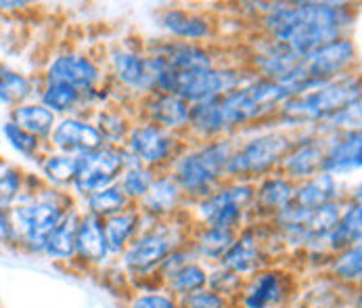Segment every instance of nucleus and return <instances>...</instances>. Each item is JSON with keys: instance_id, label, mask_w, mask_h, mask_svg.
Masks as SVG:
<instances>
[{"instance_id": "nucleus-29", "label": "nucleus", "mask_w": 362, "mask_h": 308, "mask_svg": "<svg viewBox=\"0 0 362 308\" xmlns=\"http://www.w3.org/2000/svg\"><path fill=\"white\" fill-rule=\"evenodd\" d=\"M36 101L42 103L57 118L65 115H86V95L67 84L40 82Z\"/></svg>"}, {"instance_id": "nucleus-24", "label": "nucleus", "mask_w": 362, "mask_h": 308, "mask_svg": "<svg viewBox=\"0 0 362 308\" xmlns=\"http://www.w3.org/2000/svg\"><path fill=\"white\" fill-rule=\"evenodd\" d=\"M296 183L285 178L281 172H272L254 183L252 220H270L281 207L293 202Z\"/></svg>"}, {"instance_id": "nucleus-13", "label": "nucleus", "mask_w": 362, "mask_h": 308, "mask_svg": "<svg viewBox=\"0 0 362 308\" xmlns=\"http://www.w3.org/2000/svg\"><path fill=\"white\" fill-rule=\"evenodd\" d=\"M296 296L293 275L279 266L270 264L245 279V285L235 300L237 308H285Z\"/></svg>"}, {"instance_id": "nucleus-23", "label": "nucleus", "mask_w": 362, "mask_h": 308, "mask_svg": "<svg viewBox=\"0 0 362 308\" xmlns=\"http://www.w3.org/2000/svg\"><path fill=\"white\" fill-rule=\"evenodd\" d=\"M145 51L161 55L170 63V67L178 74L202 72V69H209V67L218 65L211 49L206 45H197V42L157 40L153 45L145 47Z\"/></svg>"}, {"instance_id": "nucleus-16", "label": "nucleus", "mask_w": 362, "mask_h": 308, "mask_svg": "<svg viewBox=\"0 0 362 308\" xmlns=\"http://www.w3.org/2000/svg\"><path fill=\"white\" fill-rule=\"evenodd\" d=\"M103 145V137L95 128L93 120L86 115L57 118V124L47 141L49 149L59 152V154L74 155V157H82Z\"/></svg>"}, {"instance_id": "nucleus-37", "label": "nucleus", "mask_w": 362, "mask_h": 308, "mask_svg": "<svg viewBox=\"0 0 362 308\" xmlns=\"http://www.w3.org/2000/svg\"><path fill=\"white\" fill-rule=\"evenodd\" d=\"M126 152V149H124ZM156 170L139 164L132 155L126 152V166H124V172L117 181L119 189L124 191V195L128 198L130 204H136L145 198V193L149 191L153 178H156Z\"/></svg>"}, {"instance_id": "nucleus-20", "label": "nucleus", "mask_w": 362, "mask_h": 308, "mask_svg": "<svg viewBox=\"0 0 362 308\" xmlns=\"http://www.w3.org/2000/svg\"><path fill=\"white\" fill-rule=\"evenodd\" d=\"M322 154H325L322 139H318L312 132H296L293 145L281 159L276 172H281L291 183H302L320 172Z\"/></svg>"}, {"instance_id": "nucleus-38", "label": "nucleus", "mask_w": 362, "mask_h": 308, "mask_svg": "<svg viewBox=\"0 0 362 308\" xmlns=\"http://www.w3.org/2000/svg\"><path fill=\"white\" fill-rule=\"evenodd\" d=\"M130 202H128V198L124 195V191L119 189V185L115 183V185H111V187H105L101 191H97V193H90V195H86L84 200H80V210L82 212H86V214H90V216H95V218H99V220H105V218H109V216H113V214H119L122 210H126V207H130Z\"/></svg>"}, {"instance_id": "nucleus-43", "label": "nucleus", "mask_w": 362, "mask_h": 308, "mask_svg": "<svg viewBox=\"0 0 362 308\" xmlns=\"http://www.w3.org/2000/svg\"><path fill=\"white\" fill-rule=\"evenodd\" d=\"M178 308H237L235 302L222 298L220 294L211 292V290H199L191 296H185L178 300Z\"/></svg>"}, {"instance_id": "nucleus-41", "label": "nucleus", "mask_w": 362, "mask_h": 308, "mask_svg": "<svg viewBox=\"0 0 362 308\" xmlns=\"http://www.w3.org/2000/svg\"><path fill=\"white\" fill-rule=\"evenodd\" d=\"M243 285H245V279L239 277L237 273H233V270H228V268H224V266H220V264H218V266H209L207 290L220 294L222 298L235 302V300L239 298Z\"/></svg>"}, {"instance_id": "nucleus-45", "label": "nucleus", "mask_w": 362, "mask_h": 308, "mask_svg": "<svg viewBox=\"0 0 362 308\" xmlns=\"http://www.w3.org/2000/svg\"><path fill=\"white\" fill-rule=\"evenodd\" d=\"M17 233L8 212H0V250H17Z\"/></svg>"}, {"instance_id": "nucleus-19", "label": "nucleus", "mask_w": 362, "mask_h": 308, "mask_svg": "<svg viewBox=\"0 0 362 308\" xmlns=\"http://www.w3.org/2000/svg\"><path fill=\"white\" fill-rule=\"evenodd\" d=\"M157 25L172 38L182 42L204 45L214 36V21L204 11H191L180 6H168L157 11Z\"/></svg>"}, {"instance_id": "nucleus-40", "label": "nucleus", "mask_w": 362, "mask_h": 308, "mask_svg": "<svg viewBox=\"0 0 362 308\" xmlns=\"http://www.w3.org/2000/svg\"><path fill=\"white\" fill-rule=\"evenodd\" d=\"M25 170L4 159L0 166V212H11L25 187Z\"/></svg>"}, {"instance_id": "nucleus-2", "label": "nucleus", "mask_w": 362, "mask_h": 308, "mask_svg": "<svg viewBox=\"0 0 362 308\" xmlns=\"http://www.w3.org/2000/svg\"><path fill=\"white\" fill-rule=\"evenodd\" d=\"M74 207H78V202L71 193L47 187L38 174H25L23 193L8 212L19 241L17 250L30 256H42L49 233Z\"/></svg>"}, {"instance_id": "nucleus-7", "label": "nucleus", "mask_w": 362, "mask_h": 308, "mask_svg": "<svg viewBox=\"0 0 362 308\" xmlns=\"http://www.w3.org/2000/svg\"><path fill=\"white\" fill-rule=\"evenodd\" d=\"M293 137L296 132L272 126L252 132V137L241 143L235 141V149L224 170V181L258 183L259 178L276 172L281 159L293 145Z\"/></svg>"}, {"instance_id": "nucleus-25", "label": "nucleus", "mask_w": 362, "mask_h": 308, "mask_svg": "<svg viewBox=\"0 0 362 308\" xmlns=\"http://www.w3.org/2000/svg\"><path fill=\"white\" fill-rule=\"evenodd\" d=\"M237 233L214 229V227H193L189 235V250L193 252L195 260L204 262L206 266H218L228 248L233 246Z\"/></svg>"}, {"instance_id": "nucleus-27", "label": "nucleus", "mask_w": 362, "mask_h": 308, "mask_svg": "<svg viewBox=\"0 0 362 308\" xmlns=\"http://www.w3.org/2000/svg\"><path fill=\"white\" fill-rule=\"evenodd\" d=\"M141 229H143V214L139 212V207L134 204L122 210L119 214L105 218V239H107V248H109V254L113 260L122 256V252L139 235Z\"/></svg>"}, {"instance_id": "nucleus-42", "label": "nucleus", "mask_w": 362, "mask_h": 308, "mask_svg": "<svg viewBox=\"0 0 362 308\" xmlns=\"http://www.w3.org/2000/svg\"><path fill=\"white\" fill-rule=\"evenodd\" d=\"M128 308H178V300L163 287H147L128 296Z\"/></svg>"}, {"instance_id": "nucleus-30", "label": "nucleus", "mask_w": 362, "mask_h": 308, "mask_svg": "<svg viewBox=\"0 0 362 308\" xmlns=\"http://www.w3.org/2000/svg\"><path fill=\"white\" fill-rule=\"evenodd\" d=\"M38 178L57 191H71L76 172H78V157L67 154H59L47 147V152L38 157Z\"/></svg>"}, {"instance_id": "nucleus-18", "label": "nucleus", "mask_w": 362, "mask_h": 308, "mask_svg": "<svg viewBox=\"0 0 362 308\" xmlns=\"http://www.w3.org/2000/svg\"><path fill=\"white\" fill-rule=\"evenodd\" d=\"M111 254L105 239L103 220L80 210L78 229H76V258L71 268L80 270H103L111 264Z\"/></svg>"}, {"instance_id": "nucleus-10", "label": "nucleus", "mask_w": 362, "mask_h": 308, "mask_svg": "<svg viewBox=\"0 0 362 308\" xmlns=\"http://www.w3.org/2000/svg\"><path fill=\"white\" fill-rule=\"evenodd\" d=\"M252 78H254V74L247 67L214 65L209 69H202V72L178 74L174 95L185 99L189 105L211 101V99H220V97L237 91Z\"/></svg>"}, {"instance_id": "nucleus-33", "label": "nucleus", "mask_w": 362, "mask_h": 308, "mask_svg": "<svg viewBox=\"0 0 362 308\" xmlns=\"http://www.w3.org/2000/svg\"><path fill=\"white\" fill-rule=\"evenodd\" d=\"M38 86H40V78L28 76L25 72L0 61V93L6 101V107L36 99Z\"/></svg>"}, {"instance_id": "nucleus-39", "label": "nucleus", "mask_w": 362, "mask_h": 308, "mask_svg": "<svg viewBox=\"0 0 362 308\" xmlns=\"http://www.w3.org/2000/svg\"><path fill=\"white\" fill-rule=\"evenodd\" d=\"M0 132H2V139L6 141V145L15 152L17 155H21L23 159H30V161H38V157L47 152V143L36 139L34 135L25 132L23 128H19L17 124H13L11 120H6L2 126H0Z\"/></svg>"}, {"instance_id": "nucleus-28", "label": "nucleus", "mask_w": 362, "mask_h": 308, "mask_svg": "<svg viewBox=\"0 0 362 308\" xmlns=\"http://www.w3.org/2000/svg\"><path fill=\"white\" fill-rule=\"evenodd\" d=\"M348 193H344V185L341 181L318 172L316 176L306 178L302 183H296V191H293V204L302 205L306 210H314L318 205L329 204V202H337V200H346Z\"/></svg>"}, {"instance_id": "nucleus-15", "label": "nucleus", "mask_w": 362, "mask_h": 308, "mask_svg": "<svg viewBox=\"0 0 362 308\" xmlns=\"http://www.w3.org/2000/svg\"><path fill=\"white\" fill-rule=\"evenodd\" d=\"M111 78L124 89L139 97V101L153 91V80L147 69V52L145 49H132L128 45H119L107 57Z\"/></svg>"}, {"instance_id": "nucleus-48", "label": "nucleus", "mask_w": 362, "mask_h": 308, "mask_svg": "<svg viewBox=\"0 0 362 308\" xmlns=\"http://www.w3.org/2000/svg\"><path fill=\"white\" fill-rule=\"evenodd\" d=\"M0 55H2V42H0ZM2 61V59H0Z\"/></svg>"}, {"instance_id": "nucleus-22", "label": "nucleus", "mask_w": 362, "mask_h": 308, "mask_svg": "<svg viewBox=\"0 0 362 308\" xmlns=\"http://www.w3.org/2000/svg\"><path fill=\"white\" fill-rule=\"evenodd\" d=\"M185 204H189V202L185 200L178 183L172 178V174L168 170H163V172H157L145 198L134 205L149 220H170L182 212L180 207Z\"/></svg>"}, {"instance_id": "nucleus-34", "label": "nucleus", "mask_w": 362, "mask_h": 308, "mask_svg": "<svg viewBox=\"0 0 362 308\" xmlns=\"http://www.w3.org/2000/svg\"><path fill=\"white\" fill-rule=\"evenodd\" d=\"M207 275H209V266H206L199 260H191L187 264H182L178 270H174L168 279L161 281V287L172 294L176 300L191 296L199 290L207 287Z\"/></svg>"}, {"instance_id": "nucleus-12", "label": "nucleus", "mask_w": 362, "mask_h": 308, "mask_svg": "<svg viewBox=\"0 0 362 308\" xmlns=\"http://www.w3.org/2000/svg\"><path fill=\"white\" fill-rule=\"evenodd\" d=\"M126 166L124 147L103 145L90 154L78 157V172L71 185L74 200H84L90 193H97L105 187H111L119 181Z\"/></svg>"}, {"instance_id": "nucleus-5", "label": "nucleus", "mask_w": 362, "mask_h": 308, "mask_svg": "<svg viewBox=\"0 0 362 308\" xmlns=\"http://www.w3.org/2000/svg\"><path fill=\"white\" fill-rule=\"evenodd\" d=\"M356 101H361V78L348 74L304 95L289 97L272 122L289 132H308L339 109Z\"/></svg>"}, {"instance_id": "nucleus-46", "label": "nucleus", "mask_w": 362, "mask_h": 308, "mask_svg": "<svg viewBox=\"0 0 362 308\" xmlns=\"http://www.w3.org/2000/svg\"><path fill=\"white\" fill-rule=\"evenodd\" d=\"M28 6H32V4L23 2V0H0V13H19Z\"/></svg>"}, {"instance_id": "nucleus-36", "label": "nucleus", "mask_w": 362, "mask_h": 308, "mask_svg": "<svg viewBox=\"0 0 362 308\" xmlns=\"http://www.w3.org/2000/svg\"><path fill=\"white\" fill-rule=\"evenodd\" d=\"M93 124L103 137L105 145L122 147L132 126V120L124 113L122 107H111L105 103L103 107H97L93 111Z\"/></svg>"}, {"instance_id": "nucleus-8", "label": "nucleus", "mask_w": 362, "mask_h": 308, "mask_svg": "<svg viewBox=\"0 0 362 308\" xmlns=\"http://www.w3.org/2000/svg\"><path fill=\"white\" fill-rule=\"evenodd\" d=\"M254 183L224 181L189 212L193 227H214L239 233L252 220Z\"/></svg>"}, {"instance_id": "nucleus-26", "label": "nucleus", "mask_w": 362, "mask_h": 308, "mask_svg": "<svg viewBox=\"0 0 362 308\" xmlns=\"http://www.w3.org/2000/svg\"><path fill=\"white\" fill-rule=\"evenodd\" d=\"M78 218H80V207H74L65 214V218L49 233V237L45 241L42 258L51 260L54 264L67 266V268L74 266Z\"/></svg>"}, {"instance_id": "nucleus-4", "label": "nucleus", "mask_w": 362, "mask_h": 308, "mask_svg": "<svg viewBox=\"0 0 362 308\" xmlns=\"http://www.w3.org/2000/svg\"><path fill=\"white\" fill-rule=\"evenodd\" d=\"M235 149L233 137H220L185 145V149L168 166L187 202L195 204L224 183V170Z\"/></svg>"}, {"instance_id": "nucleus-11", "label": "nucleus", "mask_w": 362, "mask_h": 308, "mask_svg": "<svg viewBox=\"0 0 362 308\" xmlns=\"http://www.w3.org/2000/svg\"><path fill=\"white\" fill-rule=\"evenodd\" d=\"M356 65H358V51L350 36L335 38L318 49H314L302 61L306 93L318 89V86H325L341 76L352 74Z\"/></svg>"}, {"instance_id": "nucleus-6", "label": "nucleus", "mask_w": 362, "mask_h": 308, "mask_svg": "<svg viewBox=\"0 0 362 308\" xmlns=\"http://www.w3.org/2000/svg\"><path fill=\"white\" fill-rule=\"evenodd\" d=\"M291 97L289 89L254 76L237 91L218 99V111L226 137H237L241 130L259 126L266 120H274L281 105Z\"/></svg>"}, {"instance_id": "nucleus-35", "label": "nucleus", "mask_w": 362, "mask_h": 308, "mask_svg": "<svg viewBox=\"0 0 362 308\" xmlns=\"http://www.w3.org/2000/svg\"><path fill=\"white\" fill-rule=\"evenodd\" d=\"M327 277L346 287H358L362 277V246H352L341 252L329 254L325 264Z\"/></svg>"}, {"instance_id": "nucleus-32", "label": "nucleus", "mask_w": 362, "mask_h": 308, "mask_svg": "<svg viewBox=\"0 0 362 308\" xmlns=\"http://www.w3.org/2000/svg\"><path fill=\"white\" fill-rule=\"evenodd\" d=\"M362 241V204L344 200L341 216L327 237V252L335 254Z\"/></svg>"}, {"instance_id": "nucleus-3", "label": "nucleus", "mask_w": 362, "mask_h": 308, "mask_svg": "<svg viewBox=\"0 0 362 308\" xmlns=\"http://www.w3.org/2000/svg\"><path fill=\"white\" fill-rule=\"evenodd\" d=\"M187 216L189 212H180L170 220H149L143 216V229L117 258V264L126 273L130 287H161L156 279L159 264L172 250L187 246L189 241L193 222H185Z\"/></svg>"}, {"instance_id": "nucleus-44", "label": "nucleus", "mask_w": 362, "mask_h": 308, "mask_svg": "<svg viewBox=\"0 0 362 308\" xmlns=\"http://www.w3.org/2000/svg\"><path fill=\"white\" fill-rule=\"evenodd\" d=\"M191 260H195V256H193V252L189 250V246H180V248L172 250L168 256L163 258V262H161V264H159V268H157V273H156L157 283L161 285V281H163V279H168L174 270H178L182 264H187V262H191Z\"/></svg>"}, {"instance_id": "nucleus-1", "label": "nucleus", "mask_w": 362, "mask_h": 308, "mask_svg": "<svg viewBox=\"0 0 362 308\" xmlns=\"http://www.w3.org/2000/svg\"><path fill=\"white\" fill-rule=\"evenodd\" d=\"M262 34L287 45L302 59L314 49L348 36L354 25V8L346 2H264Z\"/></svg>"}, {"instance_id": "nucleus-9", "label": "nucleus", "mask_w": 362, "mask_h": 308, "mask_svg": "<svg viewBox=\"0 0 362 308\" xmlns=\"http://www.w3.org/2000/svg\"><path fill=\"white\" fill-rule=\"evenodd\" d=\"M185 141H187V137H182V135L168 132L156 124L141 120V122H132L122 147L139 164H143L156 172H163L174 161V157L185 149V145H187Z\"/></svg>"}, {"instance_id": "nucleus-17", "label": "nucleus", "mask_w": 362, "mask_h": 308, "mask_svg": "<svg viewBox=\"0 0 362 308\" xmlns=\"http://www.w3.org/2000/svg\"><path fill=\"white\" fill-rule=\"evenodd\" d=\"M325 154L320 172L337 181L358 174L362 166V135L361 130H346L322 139Z\"/></svg>"}, {"instance_id": "nucleus-31", "label": "nucleus", "mask_w": 362, "mask_h": 308, "mask_svg": "<svg viewBox=\"0 0 362 308\" xmlns=\"http://www.w3.org/2000/svg\"><path fill=\"white\" fill-rule=\"evenodd\" d=\"M8 120L13 124H17L19 128H23L25 132L34 135L36 139L45 141V143L49 141L52 128L57 124V115L36 99L17 103V105L8 107Z\"/></svg>"}, {"instance_id": "nucleus-47", "label": "nucleus", "mask_w": 362, "mask_h": 308, "mask_svg": "<svg viewBox=\"0 0 362 308\" xmlns=\"http://www.w3.org/2000/svg\"><path fill=\"white\" fill-rule=\"evenodd\" d=\"M2 164H4V159H2V155H0V166H2Z\"/></svg>"}, {"instance_id": "nucleus-14", "label": "nucleus", "mask_w": 362, "mask_h": 308, "mask_svg": "<svg viewBox=\"0 0 362 308\" xmlns=\"http://www.w3.org/2000/svg\"><path fill=\"white\" fill-rule=\"evenodd\" d=\"M40 82L67 84L88 95L103 89L105 78L101 65L90 55L80 51H63L52 55L47 61Z\"/></svg>"}, {"instance_id": "nucleus-21", "label": "nucleus", "mask_w": 362, "mask_h": 308, "mask_svg": "<svg viewBox=\"0 0 362 308\" xmlns=\"http://www.w3.org/2000/svg\"><path fill=\"white\" fill-rule=\"evenodd\" d=\"M139 107H141V118L145 122L185 137L189 126V113H191V105L185 99L165 93H151L139 101Z\"/></svg>"}]
</instances>
